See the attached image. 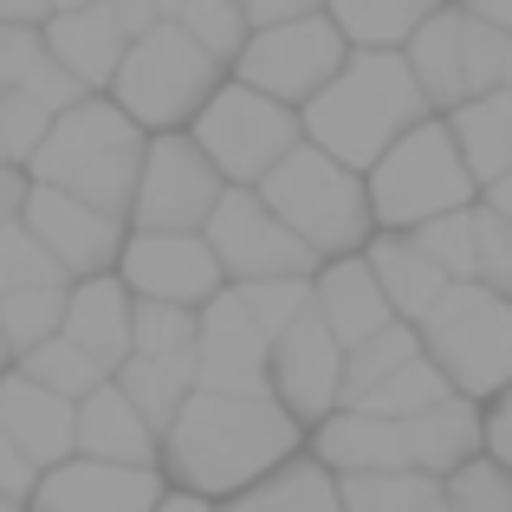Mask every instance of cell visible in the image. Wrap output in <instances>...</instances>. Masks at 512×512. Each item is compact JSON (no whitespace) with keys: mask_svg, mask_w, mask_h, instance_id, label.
<instances>
[{"mask_svg":"<svg viewBox=\"0 0 512 512\" xmlns=\"http://www.w3.org/2000/svg\"><path fill=\"white\" fill-rule=\"evenodd\" d=\"M52 0H0V26H46Z\"/></svg>","mask_w":512,"mask_h":512,"instance_id":"816d5d0a","label":"cell"},{"mask_svg":"<svg viewBox=\"0 0 512 512\" xmlns=\"http://www.w3.org/2000/svg\"><path fill=\"white\" fill-rule=\"evenodd\" d=\"M247 506L253 512H344V487H338V474L305 448L299 461H286L260 493H247Z\"/></svg>","mask_w":512,"mask_h":512,"instance_id":"83f0119b","label":"cell"},{"mask_svg":"<svg viewBox=\"0 0 512 512\" xmlns=\"http://www.w3.org/2000/svg\"><path fill=\"white\" fill-rule=\"evenodd\" d=\"M26 227L39 234V247L59 260L65 279H98V273H117V260H124V240H130V221H117V214L91 208V201L65 195V188H39L26 195Z\"/></svg>","mask_w":512,"mask_h":512,"instance_id":"4fadbf2b","label":"cell"},{"mask_svg":"<svg viewBox=\"0 0 512 512\" xmlns=\"http://www.w3.org/2000/svg\"><path fill=\"white\" fill-rule=\"evenodd\" d=\"M454 389H448V376L435 370L428 357H415V363H402L389 383H376L363 402H350V409H370V415H389V422H415L422 409H435V402H448Z\"/></svg>","mask_w":512,"mask_h":512,"instance_id":"d6a6232c","label":"cell"},{"mask_svg":"<svg viewBox=\"0 0 512 512\" xmlns=\"http://www.w3.org/2000/svg\"><path fill=\"white\" fill-rule=\"evenodd\" d=\"M0 512H26V506H13V500H0Z\"/></svg>","mask_w":512,"mask_h":512,"instance_id":"6125c7cd","label":"cell"},{"mask_svg":"<svg viewBox=\"0 0 512 512\" xmlns=\"http://www.w3.org/2000/svg\"><path fill=\"white\" fill-rule=\"evenodd\" d=\"M448 130H454L461 163L474 169L480 188H493L500 175H512V124H506L500 98H467L461 111H448Z\"/></svg>","mask_w":512,"mask_h":512,"instance_id":"4316f807","label":"cell"},{"mask_svg":"<svg viewBox=\"0 0 512 512\" xmlns=\"http://www.w3.org/2000/svg\"><path fill=\"white\" fill-rule=\"evenodd\" d=\"M78 7H104V0H52V13H78Z\"/></svg>","mask_w":512,"mask_h":512,"instance_id":"9f6ffc18","label":"cell"},{"mask_svg":"<svg viewBox=\"0 0 512 512\" xmlns=\"http://www.w3.org/2000/svg\"><path fill=\"white\" fill-rule=\"evenodd\" d=\"M363 260H370L376 286H383L389 312H396L402 325H422V318L435 312L441 299H448V286H454V279L441 273V266L428 260L422 247H415V234H370Z\"/></svg>","mask_w":512,"mask_h":512,"instance_id":"603a6c76","label":"cell"},{"mask_svg":"<svg viewBox=\"0 0 512 512\" xmlns=\"http://www.w3.org/2000/svg\"><path fill=\"white\" fill-rule=\"evenodd\" d=\"M156 512H221V506H208V500H195V493H175V487H169Z\"/></svg>","mask_w":512,"mask_h":512,"instance_id":"11a10c76","label":"cell"},{"mask_svg":"<svg viewBox=\"0 0 512 512\" xmlns=\"http://www.w3.org/2000/svg\"><path fill=\"white\" fill-rule=\"evenodd\" d=\"M415 247H422L448 279H474V260H480L474 208H454V214H441V221H422L415 227Z\"/></svg>","mask_w":512,"mask_h":512,"instance_id":"f35d334b","label":"cell"},{"mask_svg":"<svg viewBox=\"0 0 512 512\" xmlns=\"http://www.w3.org/2000/svg\"><path fill=\"white\" fill-rule=\"evenodd\" d=\"M487 461H500L512 474V389L500 402H487Z\"/></svg>","mask_w":512,"mask_h":512,"instance_id":"7dc6e473","label":"cell"},{"mask_svg":"<svg viewBox=\"0 0 512 512\" xmlns=\"http://www.w3.org/2000/svg\"><path fill=\"white\" fill-rule=\"evenodd\" d=\"M312 454L338 480L344 474H402L409 467V422H389V415H370V409H338L312 428Z\"/></svg>","mask_w":512,"mask_h":512,"instance_id":"d6986e66","label":"cell"},{"mask_svg":"<svg viewBox=\"0 0 512 512\" xmlns=\"http://www.w3.org/2000/svg\"><path fill=\"white\" fill-rule=\"evenodd\" d=\"M363 182H370L376 234H415L422 221H441V214H454V208H474V195H480L474 169L461 163V143H454L448 117L415 124Z\"/></svg>","mask_w":512,"mask_h":512,"instance_id":"8992f818","label":"cell"},{"mask_svg":"<svg viewBox=\"0 0 512 512\" xmlns=\"http://www.w3.org/2000/svg\"><path fill=\"white\" fill-rule=\"evenodd\" d=\"M312 286H318V318L338 331L344 350L363 344V338H376L383 325H396V312H389V299H383V286H376V273H370V260H363V253L325 260Z\"/></svg>","mask_w":512,"mask_h":512,"instance_id":"cb8c5ba5","label":"cell"},{"mask_svg":"<svg viewBox=\"0 0 512 512\" xmlns=\"http://www.w3.org/2000/svg\"><path fill=\"white\" fill-rule=\"evenodd\" d=\"M266 331L247 318L240 292L227 286L221 299L201 305V344H195V389H221V396H273L266 389Z\"/></svg>","mask_w":512,"mask_h":512,"instance_id":"2e32d148","label":"cell"},{"mask_svg":"<svg viewBox=\"0 0 512 512\" xmlns=\"http://www.w3.org/2000/svg\"><path fill=\"white\" fill-rule=\"evenodd\" d=\"M117 389L137 402V415L156 428V435H169L175 415H182V402L195 396V370H182V363H156V357H130L124 370H117Z\"/></svg>","mask_w":512,"mask_h":512,"instance_id":"f1b7e54d","label":"cell"},{"mask_svg":"<svg viewBox=\"0 0 512 512\" xmlns=\"http://www.w3.org/2000/svg\"><path fill=\"white\" fill-rule=\"evenodd\" d=\"M33 493H39V467L20 454V441H7V435H0V500L33 506Z\"/></svg>","mask_w":512,"mask_h":512,"instance_id":"bcb514c9","label":"cell"},{"mask_svg":"<svg viewBox=\"0 0 512 512\" xmlns=\"http://www.w3.org/2000/svg\"><path fill=\"white\" fill-rule=\"evenodd\" d=\"M111 13H117V26H124V39H143V33H156V26H163L156 0H111Z\"/></svg>","mask_w":512,"mask_h":512,"instance_id":"f907efd6","label":"cell"},{"mask_svg":"<svg viewBox=\"0 0 512 512\" xmlns=\"http://www.w3.org/2000/svg\"><path fill=\"white\" fill-rule=\"evenodd\" d=\"M461 39H467V7L454 0V7L435 13V20H422V33L402 46V59H409L415 85L428 91L435 117H448V111H461V104H467V59H461Z\"/></svg>","mask_w":512,"mask_h":512,"instance_id":"d4e9b609","label":"cell"},{"mask_svg":"<svg viewBox=\"0 0 512 512\" xmlns=\"http://www.w3.org/2000/svg\"><path fill=\"white\" fill-rule=\"evenodd\" d=\"M65 299H72V286H26V292H0V338H7L13 363H20L26 350H39L46 338H59V331H65Z\"/></svg>","mask_w":512,"mask_h":512,"instance_id":"4dcf8cb0","label":"cell"},{"mask_svg":"<svg viewBox=\"0 0 512 512\" xmlns=\"http://www.w3.org/2000/svg\"><path fill=\"white\" fill-rule=\"evenodd\" d=\"M20 91H26V98H33V104H46L52 117H59V111H72V104H85V98H91V91L78 85V78L65 72V65L52 59V52H39V59H33V72L20 78Z\"/></svg>","mask_w":512,"mask_h":512,"instance_id":"ee69618b","label":"cell"},{"mask_svg":"<svg viewBox=\"0 0 512 512\" xmlns=\"http://www.w3.org/2000/svg\"><path fill=\"white\" fill-rule=\"evenodd\" d=\"M344 512H422L428 500H441V480L428 474H344Z\"/></svg>","mask_w":512,"mask_h":512,"instance_id":"d590c367","label":"cell"},{"mask_svg":"<svg viewBox=\"0 0 512 512\" xmlns=\"http://www.w3.org/2000/svg\"><path fill=\"white\" fill-rule=\"evenodd\" d=\"M266 389H273V402L305 428H318L325 415L344 409V344H338V331L318 318V305L286 331V338H273Z\"/></svg>","mask_w":512,"mask_h":512,"instance_id":"7c38bea8","label":"cell"},{"mask_svg":"<svg viewBox=\"0 0 512 512\" xmlns=\"http://www.w3.org/2000/svg\"><path fill=\"white\" fill-rule=\"evenodd\" d=\"M480 454H487V402L474 396H448L409 422V467L428 480H454Z\"/></svg>","mask_w":512,"mask_h":512,"instance_id":"44dd1931","label":"cell"},{"mask_svg":"<svg viewBox=\"0 0 512 512\" xmlns=\"http://www.w3.org/2000/svg\"><path fill=\"white\" fill-rule=\"evenodd\" d=\"M195 344H201V312L163 305V299H137V357L195 370Z\"/></svg>","mask_w":512,"mask_h":512,"instance_id":"1f68e13d","label":"cell"},{"mask_svg":"<svg viewBox=\"0 0 512 512\" xmlns=\"http://www.w3.org/2000/svg\"><path fill=\"white\" fill-rule=\"evenodd\" d=\"M188 137H195L201 156L221 169L227 188H260L266 175L305 143V124H299L292 104H279V98H266V91L227 78V85L201 104V117L188 124Z\"/></svg>","mask_w":512,"mask_h":512,"instance_id":"ba28073f","label":"cell"},{"mask_svg":"<svg viewBox=\"0 0 512 512\" xmlns=\"http://www.w3.org/2000/svg\"><path fill=\"white\" fill-rule=\"evenodd\" d=\"M0 370H13V350H7V338H0Z\"/></svg>","mask_w":512,"mask_h":512,"instance_id":"680465c9","label":"cell"},{"mask_svg":"<svg viewBox=\"0 0 512 512\" xmlns=\"http://www.w3.org/2000/svg\"><path fill=\"white\" fill-rule=\"evenodd\" d=\"M506 39L500 26H487V20H474L467 13V39H461V59H467V98H493L500 91V78H506Z\"/></svg>","mask_w":512,"mask_h":512,"instance_id":"7bdbcfd3","label":"cell"},{"mask_svg":"<svg viewBox=\"0 0 512 512\" xmlns=\"http://www.w3.org/2000/svg\"><path fill=\"white\" fill-rule=\"evenodd\" d=\"M39 39H46V52L91 91V98L111 91L117 65H124V52H130V39H124V26H117L111 0H104V7H78V13H52V20L39 26Z\"/></svg>","mask_w":512,"mask_h":512,"instance_id":"ffe728a7","label":"cell"},{"mask_svg":"<svg viewBox=\"0 0 512 512\" xmlns=\"http://www.w3.org/2000/svg\"><path fill=\"white\" fill-rule=\"evenodd\" d=\"M78 454L117 461V467H156L163 461V435L137 415V402L117 389V376L78 402Z\"/></svg>","mask_w":512,"mask_h":512,"instance_id":"7402d4cb","label":"cell"},{"mask_svg":"<svg viewBox=\"0 0 512 512\" xmlns=\"http://www.w3.org/2000/svg\"><path fill=\"white\" fill-rule=\"evenodd\" d=\"M428 117H435V104H428V91L415 85V72H409L402 52L350 46L344 72L305 104L299 124H305V143H318L325 156H338L344 169L370 175L415 124H428Z\"/></svg>","mask_w":512,"mask_h":512,"instance_id":"7a4b0ae2","label":"cell"},{"mask_svg":"<svg viewBox=\"0 0 512 512\" xmlns=\"http://www.w3.org/2000/svg\"><path fill=\"white\" fill-rule=\"evenodd\" d=\"M201 234H208V247H214V260H221L227 286H260V279H312L318 266H325L260 201V188H227L221 208H214V221L201 227Z\"/></svg>","mask_w":512,"mask_h":512,"instance_id":"8fae6325","label":"cell"},{"mask_svg":"<svg viewBox=\"0 0 512 512\" xmlns=\"http://www.w3.org/2000/svg\"><path fill=\"white\" fill-rule=\"evenodd\" d=\"M13 370H26L33 383H46L52 396H65V402H85L98 383H111V376H104V370H98V363H91L72 338H65V331H59V338H46L39 350H26V357L13 363Z\"/></svg>","mask_w":512,"mask_h":512,"instance_id":"e575fe53","label":"cell"},{"mask_svg":"<svg viewBox=\"0 0 512 512\" xmlns=\"http://www.w3.org/2000/svg\"><path fill=\"white\" fill-rule=\"evenodd\" d=\"M227 182L221 169L201 156V143L188 130H163L150 137L137 175V201H130V234H201L221 208Z\"/></svg>","mask_w":512,"mask_h":512,"instance_id":"30bf717a","label":"cell"},{"mask_svg":"<svg viewBox=\"0 0 512 512\" xmlns=\"http://www.w3.org/2000/svg\"><path fill=\"white\" fill-rule=\"evenodd\" d=\"M240 7H247V0H240Z\"/></svg>","mask_w":512,"mask_h":512,"instance_id":"be15d7a7","label":"cell"},{"mask_svg":"<svg viewBox=\"0 0 512 512\" xmlns=\"http://www.w3.org/2000/svg\"><path fill=\"white\" fill-rule=\"evenodd\" d=\"M221 512H253V506H247V500H234V506H221Z\"/></svg>","mask_w":512,"mask_h":512,"instance_id":"94428289","label":"cell"},{"mask_svg":"<svg viewBox=\"0 0 512 512\" xmlns=\"http://www.w3.org/2000/svg\"><path fill=\"white\" fill-rule=\"evenodd\" d=\"M46 130H52L46 104H33L26 91H0V163L7 169H33Z\"/></svg>","mask_w":512,"mask_h":512,"instance_id":"ab89813d","label":"cell"},{"mask_svg":"<svg viewBox=\"0 0 512 512\" xmlns=\"http://www.w3.org/2000/svg\"><path fill=\"white\" fill-rule=\"evenodd\" d=\"M312 448V428L292 422L273 396H221L195 389L163 435V480L175 493H195L208 506H234L260 493L286 461Z\"/></svg>","mask_w":512,"mask_h":512,"instance_id":"6da1fadb","label":"cell"},{"mask_svg":"<svg viewBox=\"0 0 512 512\" xmlns=\"http://www.w3.org/2000/svg\"><path fill=\"white\" fill-rule=\"evenodd\" d=\"M344 59H350V39L338 33V20L331 13H305V20L253 26L247 52L234 59V78L279 104H292V111H305L344 72Z\"/></svg>","mask_w":512,"mask_h":512,"instance_id":"9c48e42d","label":"cell"},{"mask_svg":"<svg viewBox=\"0 0 512 512\" xmlns=\"http://www.w3.org/2000/svg\"><path fill=\"white\" fill-rule=\"evenodd\" d=\"M26 195H33V175L0 163V227H7V221H20V214H26Z\"/></svg>","mask_w":512,"mask_h":512,"instance_id":"681fc988","label":"cell"},{"mask_svg":"<svg viewBox=\"0 0 512 512\" xmlns=\"http://www.w3.org/2000/svg\"><path fill=\"white\" fill-rule=\"evenodd\" d=\"M65 338L85 350L104 376H117L137 357V292L117 273L98 279H72V299H65Z\"/></svg>","mask_w":512,"mask_h":512,"instance_id":"ac0fdd59","label":"cell"},{"mask_svg":"<svg viewBox=\"0 0 512 512\" xmlns=\"http://www.w3.org/2000/svg\"><path fill=\"white\" fill-rule=\"evenodd\" d=\"M163 493H169L163 467H117L72 454V461L39 474V493L26 512H156Z\"/></svg>","mask_w":512,"mask_h":512,"instance_id":"9a60e30c","label":"cell"},{"mask_svg":"<svg viewBox=\"0 0 512 512\" xmlns=\"http://www.w3.org/2000/svg\"><path fill=\"white\" fill-rule=\"evenodd\" d=\"M26 286H72V279H65L59 260L39 247L33 227L7 221L0 227V292H26Z\"/></svg>","mask_w":512,"mask_h":512,"instance_id":"74e56055","label":"cell"},{"mask_svg":"<svg viewBox=\"0 0 512 512\" xmlns=\"http://www.w3.org/2000/svg\"><path fill=\"white\" fill-rule=\"evenodd\" d=\"M221 72H227L221 59H208L182 26L163 20L156 33L130 39L124 65H117V78H111V98L124 104L150 137H163V130H188V124H195L201 104L227 85Z\"/></svg>","mask_w":512,"mask_h":512,"instance_id":"52a82bcc","label":"cell"},{"mask_svg":"<svg viewBox=\"0 0 512 512\" xmlns=\"http://www.w3.org/2000/svg\"><path fill=\"white\" fill-rule=\"evenodd\" d=\"M0 435L20 441V454L46 474L78 454V402L52 396L26 370H0Z\"/></svg>","mask_w":512,"mask_h":512,"instance_id":"e0dca14e","label":"cell"},{"mask_svg":"<svg viewBox=\"0 0 512 512\" xmlns=\"http://www.w3.org/2000/svg\"><path fill=\"white\" fill-rule=\"evenodd\" d=\"M260 201L318 253V260H344L363 253L376 234L370 214V182L357 169H344L338 156H325L318 143H299L273 175L260 182Z\"/></svg>","mask_w":512,"mask_h":512,"instance_id":"277c9868","label":"cell"},{"mask_svg":"<svg viewBox=\"0 0 512 512\" xmlns=\"http://www.w3.org/2000/svg\"><path fill=\"white\" fill-rule=\"evenodd\" d=\"M305 13H325V0H247V20H253V26L305 20Z\"/></svg>","mask_w":512,"mask_h":512,"instance_id":"c3c4849f","label":"cell"},{"mask_svg":"<svg viewBox=\"0 0 512 512\" xmlns=\"http://www.w3.org/2000/svg\"><path fill=\"white\" fill-rule=\"evenodd\" d=\"M441 500H448V512H512V474L480 454L454 480H441Z\"/></svg>","mask_w":512,"mask_h":512,"instance_id":"60d3db41","label":"cell"},{"mask_svg":"<svg viewBox=\"0 0 512 512\" xmlns=\"http://www.w3.org/2000/svg\"><path fill=\"white\" fill-rule=\"evenodd\" d=\"M39 52H46L39 26H0V91H20V78L33 72Z\"/></svg>","mask_w":512,"mask_h":512,"instance_id":"f6af8a7d","label":"cell"},{"mask_svg":"<svg viewBox=\"0 0 512 512\" xmlns=\"http://www.w3.org/2000/svg\"><path fill=\"white\" fill-rule=\"evenodd\" d=\"M480 201H487L493 214H506V221H512V175H500L493 188H480Z\"/></svg>","mask_w":512,"mask_h":512,"instance_id":"db71d44e","label":"cell"},{"mask_svg":"<svg viewBox=\"0 0 512 512\" xmlns=\"http://www.w3.org/2000/svg\"><path fill=\"white\" fill-rule=\"evenodd\" d=\"M422 357L448 376L454 396L500 402L512 389V299L480 279H454L448 299L422 318Z\"/></svg>","mask_w":512,"mask_h":512,"instance_id":"5b68a950","label":"cell"},{"mask_svg":"<svg viewBox=\"0 0 512 512\" xmlns=\"http://www.w3.org/2000/svg\"><path fill=\"white\" fill-rule=\"evenodd\" d=\"M312 279H318V273H312ZM312 279H260V286H234L240 305H247V318L266 331V344L286 338V331L318 305V286H312Z\"/></svg>","mask_w":512,"mask_h":512,"instance_id":"8d00e7d4","label":"cell"},{"mask_svg":"<svg viewBox=\"0 0 512 512\" xmlns=\"http://www.w3.org/2000/svg\"><path fill=\"white\" fill-rule=\"evenodd\" d=\"M415 357H422V331L402 325V318H396V325H383L376 338L350 344L344 350V409H350V402H363L376 383H389V376H396L402 363H415Z\"/></svg>","mask_w":512,"mask_h":512,"instance_id":"f546056e","label":"cell"},{"mask_svg":"<svg viewBox=\"0 0 512 512\" xmlns=\"http://www.w3.org/2000/svg\"><path fill=\"white\" fill-rule=\"evenodd\" d=\"M422 512H448V500H428V506H422Z\"/></svg>","mask_w":512,"mask_h":512,"instance_id":"91938a15","label":"cell"},{"mask_svg":"<svg viewBox=\"0 0 512 512\" xmlns=\"http://www.w3.org/2000/svg\"><path fill=\"white\" fill-rule=\"evenodd\" d=\"M500 91H512V39H506V78H500Z\"/></svg>","mask_w":512,"mask_h":512,"instance_id":"6f0895ef","label":"cell"},{"mask_svg":"<svg viewBox=\"0 0 512 512\" xmlns=\"http://www.w3.org/2000/svg\"><path fill=\"white\" fill-rule=\"evenodd\" d=\"M175 26H182L208 59H221L227 72H234V59L247 52V39H253V20H247L240 0H188V7L175 13Z\"/></svg>","mask_w":512,"mask_h":512,"instance_id":"836d02e7","label":"cell"},{"mask_svg":"<svg viewBox=\"0 0 512 512\" xmlns=\"http://www.w3.org/2000/svg\"><path fill=\"white\" fill-rule=\"evenodd\" d=\"M474 240H480V260H474V279L493 286L500 299H512V221L493 214L487 201H474Z\"/></svg>","mask_w":512,"mask_h":512,"instance_id":"b9f144b4","label":"cell"},{"mask_svg":"<svg viewBox=\"0 0 512 512\" xmlns=\"http://www.w3.org/2000/svg\"><path fill=\"white\" fill-rule=\"evenodd\" d=\"M143 156H150V130L117 98H85V104L52 117V130H46V143H39V156H33L26 175H33L39 188H65V195L130 221Z\"/></svg>","mask_w":512,"mask_h":512,"instance_id":"3957f363","label":"cell"},{"mask_svg":"<svg viewBox=\"0 0 512 512\" xmlns=\"http://www.w3.org/2000/svg\"><path fill=\"white\" fill-rule=\"evenodd\" d=\"M454 0H325V13L338 20V33L350 46H376V52H402L422 20H435Z\"/></svg>","mask_w":512,"mask_h":512,"instance_id":"484cf974","label":"cell"},{"mask_svg":"<svg viewBox=\"0 0 512 512\" xmlns=\"http://www.w3.org/2000/svg\"><path fill=\"white\" fill-rule=\"evenodd\" d=\"M474 20H487V26H500V33H512V0H461Z\"/></svg>","mask_w":512,"mask_h":512,"instance_id":"f5cc1de1","label":"cell"},{"mask_svg":"<svg viewBox=\"0 0 512 512\" xmlns=\"http://www.w3.org/2000/svg\"><path fill=\"white\" fill-rule=\"evenodd\" d=\"M117 279H124L137 299L188 305V312H201L208 299L227 292V273H221V260H214L208 234H130L124 260H117Z\"/></svg>","mask_w":512,"mask_h":512,"instance_id":"5bb4252c","label":"cell"}]
</instances>
